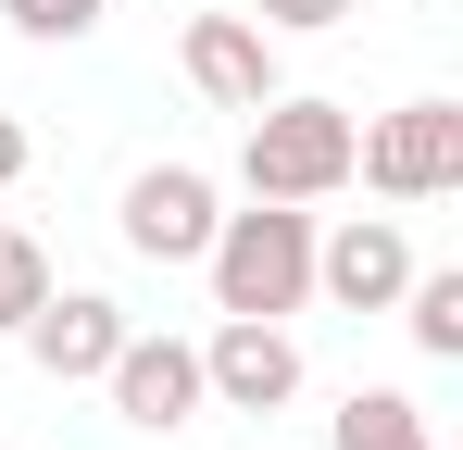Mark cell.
I'll list each match as a JSON object with an SVG mask.
<instances>
[{
    "mask_svg": "<svg viewBox=\"0 0 463 450\" xmlns=\"http://www.w3.org/2000/svg\"><path fill=\"white\" fill-rule=\"evenodd\" d=\"M201 276H213V313H263V325H288V313L313 300V213H301V201L213 213V238H201Z\"/></svg>",
    "mask_w": 463,
    "mask_h": 450,
    "instance_id": "cell-1",
    "label": "cell"
},
{
    "mask_svg": "<svg viewBox=\"0 0 463 450\" xmlns=\"http://www.w3.org/2000/svg\"><path fill=\"white\" fill-rule=\"evenodd\" d=\"M238 126H250V138H238V188H250V201H301V213H313V201L351 188V138H364V126H351L338 100L276 88V100L238 113Z\"/></svg>",
    "mask_w": 463,
    "mask_h": 450,
    "instance_id": "cell-2",
    "label": "cell"
},
{
    "mask_svg": "<svg viewBox=\"0 0 463 450\" xmlns=\"http://www.w3.org/2000/svg\"><path fill=\"white\" fill-rule=\"evenodd\" d=\"M351 175L376 201H451L463 188V100H401L351 138Z\"/></svg>",
    "mask_w": 463,
    "mask_h": 450,
    "instance_id": "cell-3",
    "label": "cell"
},
{
    "mask_svg": "<svg viewBox=\"0 0 463 450\" xmlns=\"http://www.w3.org/2000/svg\"><path fill=\"white\" fill-rule=\"evenodd\" d=\"M100 388H113V413H126L138 438H175V426L213 413V388H201V338H138V325H126V351L100 363Z\"/></svg>",
    "mask_w": 463,
    "mask_h": 450,
    "instance_id": "cell-4",
    "label": "cell"
},
{
    "mask_svg": "<svg viewBox=\"0 0 463 450\" xmlns=\"http://www.w3.org/2000/svg\"><path fill=\"white\" fill-rule=\"evenodd\" d=\"M213 175L201 163H138L126 175V201H113V225H126V250L138 263H201V238H213Z\"/></svg>",
    "mask_w": 463,
    "mask_h": 450,
    "instance_id": "cell-5",
    "label": "cell"
},
{
    "mask_svg": "<svg viewBox=\"0 0 463 450\" xmlns=\"http://www.w3.org/2000/svg\"><path fill=\"white\" fill-rule=\"evenodd\" d=\"M201 388H213V413H288L301 400V338L263 325V313H226L201 338Z\"/></svg>",
    "mask_w": 463,
    "mask_h": 450,
    "instance_id": "cell-6",
    "label": "cell"
},
{
    "mask_svg": "<svg viewBox=\"0 0 463 450\" xmlns=\"http://www.w3.org/2000/svg\"><path fill=\"white\" fill-rule=\"evenodd\" d=\"M401 276H413V238H401L388 213L313 225V300H338V313H388V300H401Z\"/></svg>",
    "mask_w": 463,
    "mask_h": 450,
    "instance_id": "cell-7",
    "label": "cell"
},
{
    "mask_svg": "<svg viewBox=\"0 0 463 450\" xmlns=\"http://www.w3.org/2000/svg\"><path fill=\"white\" fill-rule=\"evenodd\" d=\"M175 63H188V88H201L213 113H263V100L288 88V75H276V38H263L250 13H188Z\"/></svg>",
    "mask_w": 463,
    "mask_h": 450,
    "instance_id": "cell-8",
    "label": "cell"
},
{
    "mask_svg": "<svg viewBox=\"0 0 463 450\" xmlns=\"http://www.w3.org/2000/svg\"><path fill=\"white\" fill-rule=\"evenodd\" d=\"M13 338H25V363L51 375V388H100V363L126 351V313H113L100 288H63V276H51V300H38Z\"/></svg>",
    "mask_w": 463,
    "mask_h": 450,
    "instance_id": "cell-9",
    "label": "cell"
},
{
    "mask_svg": "<svg viewBox=\"0 0 463 450\" xmlns=\"http://www.w3.org/2000/svg\"><path fill=\"white\" fill-rule=\"evenodd\" d=\"M326 450H439V438H426V400L413 388H351L326 413Z\"/></svg>",
    "mask_w": 463,
    "mask_h": 450,
    "instance_id": "cell-10",
    "label": "cell"
},
{
    "mask_svg": "<svg viewBox=\"0 0 463 450\" xmlns=\"http://www.w3.org/2000/svg\"><path fill=\"white\" fill-rule=\"evenodd\" d=\"M388 313H401V325H413V351H426V363H463V263H439V276H426V263H413V276H401V300H388Z\"/></svg>",
    "mask_w": 463,
    "mask_h": 450,
    "instance_id": "cell-11",
    "label": "cell"
},
{
    "mask_svg": "<svg viewBox=\"0 0 463 450\" xmlns=\"http://www.w3.org/2000/svg\"><path fill=\"white\" fill-rule=\"evenodd\" d=\"M38 300H51V250H38V238H13V225H0V338H13V325H25V313H38Z\"/></svg>",
    "mask_w": 463,
    "mask_h": 450,
    "instance_id": "cell-12",
    "label": "cell"
},
{
    "mask_svg": "<svg viewBox=\"0 0 463 450\" xmlns=\"http://www.w3.org/2000/svg\"><path fill=\"white\" fill-rule=\"evenodd\" d=\"M0 13H13V38H38V51H63V38H88V25H100L113 0H0Z\"/></svg>",
    "mask_w": 463,
    "mask_h": 450,
    "instance_id": "cell-13",
    "label": "cell"
},
{
    "mask_svg": "<svg viewBox=\"0 0 463 450\" xmlns=\"http://www.w3.org/2000/svg\"><path fill=\"white\" fill-rule=\"evenodd\" d=\"M250 25L263 38H326V25H351V0H250Z\"/></svg>",
    "mask_w": 463,
    "mask_h": 450,
    "instance_id": "cell-14",
    "label": "cell"
},
{
    "mask_svg": "<svg viewBox=\"0 0 463 450\" xmlns=\"http://www.w3.org/2000/svg\"><path fill=\"white\" fill-rule=\"evenodd\" d=\"M13 175H25V126L0 113V188H13Z\"/></svg>",
    "mask_w": 463,
    "mask_h": 450,
    "instance_id": "cell-15",
    "label": "cell"
}]
</instances>
